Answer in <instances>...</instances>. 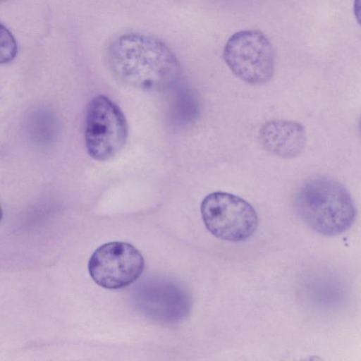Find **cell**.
Returning <instances> with one entry per match:
<instances>
[{
	"label": "cell",
	"mask_w": 361,
	"mask_h": 361,
	"mask_svg": "<svg viewBox=\"0 0 361 361\" xmlns=\"http://www.w3.org/2000/svg\"><path fill=\"white\" fill-rule=\"evenodd\" d=\"M293 202L301 219L324 235L341 234L355 221L356 210L349 192L331 178L308 179L296 191Z\"/></svg>",
	"instance_id": "7a4b0ae2"
},
{
	"label": "cell",
	"mask_w": 361,
	"mask_h": 361,
	"mask_svg": "<svg viewBox=\"0 0 361 361\" xmlns=\"http://www.w3.org/2000/svg\"><path fill=\"white\" fill-rule=\"evenodd\" d=\"M1 217H2V209H1V205H0V221L1 219Z\"/></svg>",
	"instance_id": "30bf717a"
},
{
	"label": "cell",
	"mask_w": 361,
	"mask_h": 361,
	"mask_svg": "<svg viewBox=\"0 0 361 361\" xmlns=\"http://www.w3.org/2000/svg\"><path fill=\"white\" fill-rule=\"evenodd\" d=\"M262 148L274 156L293 159L305 147L306 133L302 124L289 120H273L264 123L259 132Z\"/></svg>",
	"instance_id": "ba28073f"
},
{
	"label": "cell",
	"mask_w": 361,
	"mask_h": 361,
	"mask_svg": "<svg viewBox=\"0 0 361 361\" xmlns=\"http://www.w3.org/2000/svg\"><path fill=\"white\" fill-rule=\"evenodd\" d=\"M223 57L233 73L247 83L264 84L273 75L274 49L267 36L259 30L233 34L224 47Z\"/></svg>",
	"instance_id": "5b68a950"
},
{
	"label": "cell",
	"mask_w": 361,
	"mask_h": 361,
	"mask_svg": "<svg viewBox=\"0 0 361 361\" xmlns=\"http://www.w3.org/2000/svg\"><path fill=\"white\" fill-rule=\"evenodd\" d=\"M109 62L123 82L147 91L166 90L180 73L177 58L164 42L140 33L117 37L109 47Z\"/></svg>",
	"instance_id": "6da1fadb"
},
{
	"label": "cell",
	"mask_w": 361,
	"mask_h": 361,
	"mask_svg": "<svg viewBox=\"0 0 361 361\" xmlns=\"http://www.w3.org/2000/svg\"><path fill=\"white\" fill-rule=\"evenodd\" d=\"M127 137L126 119L119 107L106 96L92 98L85 123V141L89 155L97 161H107L121 151Z\"/></svg>",
	"instance_id": "3957f363"
},
{
	"label": "cell",
	"mask_w": 361,
	"mask_h": 361,
	"mask_svg": "<svg viewBox=\"0 0 361 361\" xmlns=\"http://www.w3.org/2000/svg\"><path fill=\"white\" fill-rule=\"evenodd\" d=\"M136 288V305L149 318L173 323L182 320L190 312V297L177 283L159 279L145 281Z\"/></svg>",
	"instance_id": "52a82bcc"
},
{
	"label": "cell",
	"mask_w": 361,
	"mask_h": 361,
	"mask_svg": "<svg viewBox=\"0 0 361 361\" xmlns=\"http://www.w3.org/2000/svg\"><path fill=\"white\" fill-rule=\"evenodd\" d=\"M17 52L18 47L14 37L0 23V64L13 61Z\"/></svg>",
	"instance_id": "9c48e42d"
},
{
	"label": "cell",
	"mask_w": 361,
	"mask_h": 361,
	"mask_svg": "<svg viewBox=\"0 0 361 361\" xmlns=\"http://www.w3.org/2000/svg\"><path fill=\"white\" fill-rule=\"evenodd\" d=\"M200 210L207 230L224 240H246L257 228L258 218L252 206L228 192L209 194L202 200Z\"/></svg>",
	"instance_id": "277c9868"
},
{
	"label": "cell",
	"mask_w": 361,
	"mask_h": 361,
	"mask_svg": "<svg viewBox=\"0 0 361 361\" xmlns=\"http://www.w3.org/2000/svg\"><path fill=\"white\" fill-rule=\"evenodd\" d=\"M144 266V258L137 249L128 243L116 241L105 243L93 252L88 270L99 286L118 289L135 282Z\"/></svg>",
	"instance_id": "8992f818"
}]
</instances>
